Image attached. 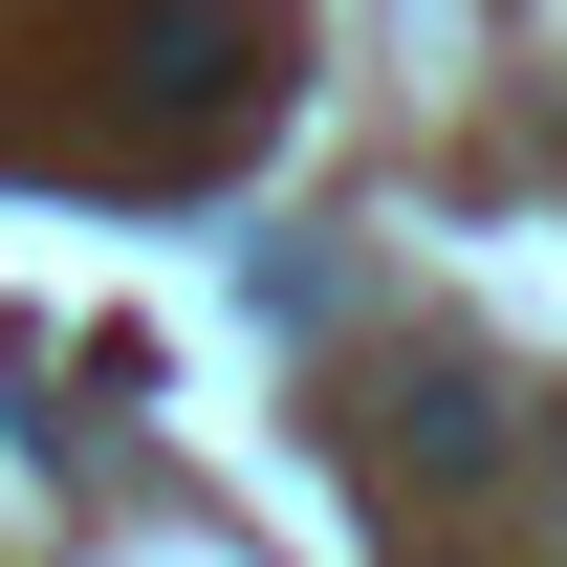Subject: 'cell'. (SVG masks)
<instances>
[{
    "instance_id": "obj_2",
    "label": "cell",
    "mask_w": 567,
    "mask_h": 567,
    "mask_svg": "<svg viewBox=\"0 0 567 567\" xmlns=\"http://www.w3.org/2000/svg\"><path fill=\"white\" fill-rule=\"evenodd\" d=\"M393 481H436V502L502 481V393H481V371H415V393H393Z\"/></svg>"
},
{
    "instance_id": "obj_1",
    "label": "cell",
    "mask_w": 567,
    "mask_h": 567,
    "mask_svg": "<svg viewBox=\"0 0 567 567\" xmlns=\"http://www.w3.org/2000/svg\"><path fill=\"white\" fill-rule=\"evenodd\" d=\"M284 110V44L240 22V0H132V66H110V132L153 153V175H197V153H240Z\"/></svg>"
}]
</instances>
